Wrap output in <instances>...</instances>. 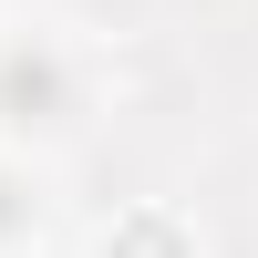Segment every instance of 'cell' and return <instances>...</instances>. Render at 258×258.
I'll list each match as a JSON object with an SVG mask.
<instances>
[{
	"mask_svg": "<svg viewBox=\"0 0 258 258\" xmlns=\"http://www.w3.org/2000/svg\"><path fill=\"white\" fill-rule=\"evenodd\" d=\"M62 103H73V83H62V62L52 52H0V114L11 124H62Z\"/></svg>",
	"mask_w": 258,
	"mask_h": 258,
	"instance_id": "cell-1",
	"label": "cell"
},
{
	"mask_svg": "<svg viewBox=\"0 0 258 258\" xmlns=\"http://www.w3.org/2000/svg\"><path fill=\"white\" fill-rule=\"evenodd\" d=\"M21 227H31V197H21L11 176H0V238H21Z\"/></svg>",
	"mask_w": 258,
	"mask_h": 258,
	"instance_id": "cell-2",
	"label": "cell"
}]
</instances>
